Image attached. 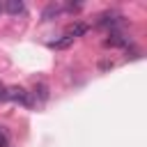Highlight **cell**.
Segmentation results:
<instances>
[{
	"label": "cell",
	"mask_w": 147,
	"mask_h": 147,
	"mask_svg": "<svg viewBox=\"0 0 147 147\" xmlns=\"http://www.w3.org/2000/svg\"><path fill=\"white\" fill-rule=\"evenodd\" d=\"M60 11H62V7H60V5H55V2H53V5H48V7H46V9H44V14H41V16H44V18H46V21H51V18H53V16H57V14H60Z\"/></svg>",
	"instance_id": "obj_7"
},
{
	"label": "cell",
	"mask_w": 147,
	"mask_h": 147,
	"mask_svg": "<svg viewBox=\"0 0 147 147\" xmlns=\"http://www.w3.org/2000/svg\"><path fill=\"white\" fill-rule=\"evenodd\" d=\"M0 147H7V133L0 129Z\"/></svg>",
	"instance_id": "obj_9"
},
{
	"label": "cell",
	"mask_w": 147,
	"mask_h": 147,
	"mask_svg": "<svg viewBox=\"0 0 147 147\" xmlns=\"http://www.w3.org/2000/svg\"><path fill=\"white\" fill-rule=\"evenodd\" d=\"M30 94H34V99H39L41 103L48 99V87H46V83H37L34 85V92H30Z\"/></svg>",
	"instance_id": "obj_6"
},
{
	"label": "cell",
	"mask_w": 147,
	"mask_h": 147,
	"mask_svg": "<svg viewBox=\"0 0 147 147\" xmlns=\"http://www.w3.org/2000/svg\"><path fill=\"white\" fill-rule=\"evenodd\" d=\"M2 11H7L9 16H21V14H25V5L21 0H7L2 5Z\"/></svg>",
	"instance_id": "obj_3"
},
{
	"label": "cell",
	"mask_w": 147,
	"mask_h": 147,
	"mask_svg": "<svg viewBox=\"0 0 147 147\" xmlns=\"http://www.w3.org/2000/svg\"><path fill=\"white\" fill-rule=\"evenodd\" d=\"M7 99L9 101H16V103H21V106H32L34 101H32V94L25 90V87H18V85H14V87H7Z\"/></svg>",
	"instance_id": "obj_1"
},
{
	"label": "cell",
	"mask_w": 147,
	"mask_h": 147,
	"mask_svg": "<svg viewBox=\"0 0 147 147\" xmlns=\"http://www.w3.org/2000/svg\"><path fill=\"white\" fill-rule=\"evenodd\" d=\"M122 21H124L122 14H117V11H103V14L99 16L96 25H99V28H117Z\"/></svg>",
	"instance_id": "obj_2"
},
{
	"label": "cell",
	"mask_w": 147,
	"mask_h": 147,
	"mask_svg": "<svg viewBox=\"0 0 147 147\" xmlns=\"http://www.w3.org/2000/svg\"><path fill=\"white\" fill-rule=\"evenodd\" d=\"M69 44H74V39H69V37H64V39H60V41H53L51 46H55V48H67Z\"/></svg>",
	"instance_id": "obj_8"
},
{
	"label": "cell",
	"mask_w": 147,
	"mask_h": 147,
	"mask_svg": "<svg viewBox=\"0 0 147 147\" xmlns=\"http://www.w3.org/2000/svg\"><path fill=\"white\" fill-rule=\"evenodd\" d=\"M0 99H7V87L0 85Z\"/></svg>",
	"instance_id": "obj_10"
},
{
	"label": "cell",
	"mask_w": 147,
	"mask_h": 147,
	"mask_svg": "<svg viewBox=\"0 0 147 147\" xmlns=\"http://www.w3.org/2000/svg\"><path fill=\"white\" fill-rule=\"evenodd\" d=\"M87 30H90V25H85V23H71V25L64 30V37H69V39H76V37L85 34Z\"/></svg>",
	"instance_id": "obj_4"
},
{
	"label": "cell",
	"mask_w": 147,
	"mask_h": 147,
	"mask_svg": "<svg viewBox=\"0 0 147 147\" xmlns=\"http://www.w3.org/2000/svg\"><path fill=\"white\" fill-rule=\"evenodd\" d=\"M0 11H2V5H0Z\"/></svg>",
	"instance_id": "obj_11"
},
{
	"label": "cell",
	"mask_w": 147,
	"mask_h": 147,
	"mask_svg": "<svg viewBox=\"0 0 147 147\" xmlns=\"http://www.w3.org/2000/svg\"><path fill=\"white\" fill-rule=\"evenodd\" d=\"M103 44H106V46H113V48H122V46L129 44V37H124V34H119V32H113Z\"/></svg>",
	"instance_id": "obj_5"
}]
</instances>
